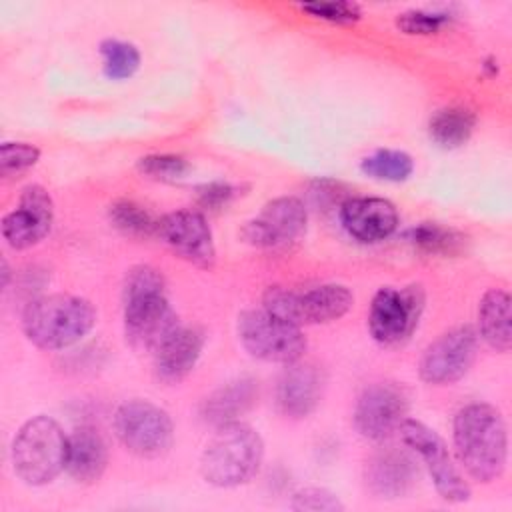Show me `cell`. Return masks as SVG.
<instances>
[{"mask_svg":"<svg viewBox=\"0 0 512 512\" xmlns=\"http://www.w3.org/2000/svg\"><path fill=\"white\" fill-rule=\"evenodd\" d=\"M10 458L16 476L24 484H50L62 470H66L68 436L54 418L46 414L32 416L16 432Z\"/></svg>","mask_w":512,"mask_h":512,"instance_id":"obj_5","label":"cell"},{"mask_svg":"<svg viewBox=\"0 0 512 512\" xmlns=\"http://www.w3.org/2000/svg\"><path fill=\"white\" fill-rule=\"evenodd\" d=\"M354 296L342 284H320L308 290L270 286L262 296V308L294 324H326L342 318L352 308Z\"/></svg>","mask_w":512,"mask_h":512,"instance_id":"obj_6","label":"cell"},{"mask_svg":"<svg viewBox=\"0 0 512 512\" xmlns=\"http://www.w3.org/2000/svg\"><path fill=\"white\" fill-rule=\"evenodd\" d=\"M108 464V448L102 434L92 426H80L68 436V474L82 484L98 482Z\"/></svg>","mask_w":512,"mask_h":512,"instance_id":"obj_21","label":"cell"},{"mask_svg":"<svg viewBox=\"0 0 512 512\" xmlns=\"http://www.w3.org/2000/svg\"><path fill=\"white\" fill-rule=\"evenodd\" d=\"M102 70L110 80H128L140 68V50L126 40L106 38L100 42Z\"/></svg>","mask_w":512,"mask_h":512,"instance_id":"obj_25","label":"cell"},{"mask_svg":"<svg viewBox=\"0 0 512 512\" xmlns=\"http://www.w3.org/2000/svg\"><path fill=\"white\" fill-rule=\"evenodd\" d=\"M478 336L496 352L512 348V298L502 288H490L478 302Z\"/></svg>","mask_w":512,"mask_h":512,"instance_id":"obj_22","label":"cell"},{"mask_svg":"<svg viewBox=\"0 0 512 512\" xmlns=\"http://www.w3.org/2000/svg\"><path fill=\"white\" fill-rule=\"evenodd\" d=\"M138 170L154 180H178L190 170L182 156L174 154H148L138 160Z\"/></svg>","mask_w":512,"mask_h":512,"instance_id":"obj_31","label":"cell"},{"mask_svg":"<svg viewBox=\"0 0 512 512\" xmlns=\"http://www.w3.org/2000/svg\"><path fill=\"white\" fill-rule=\"evenodd\" d=\"M360 168L366 176L384 182H404L414 172V160L404 150L382 148L372 152L360 162Z\"/></svg>","mask_w":512,"mask_h":512,"instance_id":"obj_24","label":"cell"},{"mask_svg":"<svg viewBox=\"0 0 512 512\" xmlns=\"http://www.w3.org/2000/svg\"><path fill=\"white\" fill-rule=\"evenodd\" d=\"M452 440L458 462L478 482L496 480L508 458L506 422L498 408L486 402L462 406L452 420Z\"/></svg>","mask_w":512,"mask_h":512,"instance_id":"obj_2","label":"cell"},{"mask_svg":"<svg viewBox=\"0 0 512 512\" xmlns=\"http://www.w3.org/2000/svg\"><path fill=\"white\" fill-rule=\"evenodd\" d=\"M236 334L250 356L284 366L298 362L308 346L300 326H294L264 308L240 312Z\"/></svg>","mask_w":512,"mask_h":512,"instance_id":"obj_7","label":"cell"},{"mask_svg":"<svg viewBox=\"0 0 512 512\" xmlns=\"http://www.w3.org/2000/svg\"><path fill=\"white\" fill-rule=\"evenodd\" d=\"M300 10L310 14L312 18L326 20L332 24H354L362 18V8L356 2H346V0L302 2Z\"/></svg>","mask_w":512,"mask_h":512,"instance_id":"obj_29","label":"cell"},{"mask_svg":"<svg viewBox=\"0 0 512 512\" xmlns=\"http://www.w3.org/2000/svg\"><path fill=\"white\" fill-rule=\"evenodd\" d=\"M40 148L28 142H2L0 144V176L14 178L36 166Z\"/></svg>","mask_w":512,"mask_h":512,"instance_id":"obj_28","label":"cell"},{"mask_svg":"<svg viewBox=\"0 0 512 512\" xmlns=\"http://www.w3.org/2000/svg\"><path fill=\"white\" fill-rule=\"evenodd\" d=\"M124 334L134 350L154 352L182 324L168 302L162 274L146 264L132 266L122 286Z\"/></svg>","mask_w":512,"mask_h":512,"instance_id":"obj_1","label":"cell"},{"mask_svg":"<svg viewBox=\"0 0 512 512\" xmlns=\"http://www.w3.org/2000/svg\"><path fill=\"white\" fill-rule=\"evenodd\" d=\"M54 222V202L48 190L40 184H30L22 190L18 206L4 214L0 228L4 240L16 248L26 250L44 240Z\"/></svg>","mask_w":512,"mask_h":512,"instance_id":"obj_15","label":"cell"},{"mask_svg":"<svg viewBox=\"0 0 512 512\" xmlns=\"http://www.w3.org/2000/svg\"><path fill=\"white\" fill-rule=\"evenodd\" d=\"M8 282H10V268H8L6 258H2V288H6Z\"/></svg>","mask_w":512,"mask_h":512,"instance_id":"obj_34","label":"cell"},{"mask_svg":"<svg viewBox=\"0 0 512 512\" xmlns=\"http://www.w3.org/2000/svg\"><path fill=\"white\" fill-rule=\"evenodd\" d=\"M474 126H476L474 112L460 106H450V108L438 110L430 118L428 132H430V138L442 148H458L470 140Z\"/></svg>","mask_w":512,"mask_h":512,"instance_id":"obj_23","label":"cell"},{"mask_svg":"<svg viewBox=\"0 0 512 512\" xmlns=\"http://www.w3.org/2000/svg\"><path fill=\"white\" fill-rule=\"evenodd\" d=\"M96 324L94 306L74 294H46L22 310L24 336L42 350H62L80 342Z\"/></svg>","mask_w":512,"mask_h":512,"instance_id":"obj_4","label":"cell"},{"mask_svg":"<svg viewBox=\"0 0 512 512\" xmlns=\"http://www.w3.org/2000/svg\"><path fill=\"white\" fill-rule=\"evenodd\" d=\"M322 388L324 378L314 364H286L276 382L278 410L288 418H306L320 404Z\"/></svg>","mask_w":512,"mask_h":512,"instance_id":"obj_17","label":"cell"},{"mask_svg":"<svg viewBox=\"0 0 512 512\" xmlns=\"http://www.w3.org/2000/svg\"><path fill=\"white\" fill-rule=\"evenodd\" d=\"M108 216L112 224L126 236L148 238L158 236V220L140 204L132 200H118L110 206Z\"/></svg>","mask_w":512,"mask_h":512,"instance_id":"obj_26","label":"cell"},{"mask_svg":"<svg viewBox=\"0 0 512 512\" xmlns=\"http://www.w3.org/2000/svg\"><path fill=\"white\" fill-rule=\"evenodd\" d=\"M406 238L420 250L432 254H450L456 252L462 244V236L456 230L444 228L436 222H422L410 228L406 232Z\"/></svg>","mask_w":512,"mask_h":512,"instance_id":"obj_27","label":"cell"},{"mask_svg":"<svg viewBox=\"0 0 512 512\" xmlns=\"http://www.w3.org/2000/svg\"><path fill=\"white\" fill-rule=\"evenodd\" d=\"M236 196H238V186L228 184V182H210V184H202L198 188V202H200V206H204L208 210L222 208Z\"/></svg>","mask_w":512,"mask_h":512,"instance_id":"obj_33","label":"cell"},{"mask_svg":"<svg viewBox=\"0 0 512 512\" xmlns=\"http://www.w3.org/2000/svg\"><path fill=\"white\" fill-rule=\"evenodd\" d=\"M308 224V212L300 198L278 196L262 206L256 218L248 220L240 236L256 248H274L300 238Z\"/></svg>","mask_w":512,"mask_h":512,"instance_id":"obj_13","label":"cell"},{"mask_svg":"<svg viewBox=\"0 0 512 512\" xmlns=\"http://www.w3.org/2000/svg\"><path fill=\"white\" fill-rule=\"evenodd\" d=\"M340 222L344 230L360 242H380L398 228L396 206L378 196H354L340 206Z\"/></svg>","mask_w":512,"mask_h":512,"instance_id":"obj_16","label":"cell"},{"mask_svg":"<svg viewBox=\"0 0 512 512\" xmlns=\"http://www.w3.org/2000/svg\"><path fill=\"white\" fill-rule=\"evenodd\" d=\"M264 460V440L250 424L234 420L216 428L200 456V476L216 488L250 482Z\"/></svg>","mask_w":512,"mask_h":512,"instance_id":"obj_3","label":"cell"},{"mask_svg":"<svg viewBox=\"0 0 512 512\" xmlns=\"http://www.w3.org/2000/svg\"><path fill=\"white\" fill-rule=\"evenodd\" d=\"M426 294L420 284L404 288L382 286L370 302L368 330L382 346H396L410 338L424 312Z\"/></svg>","mask_w":512,"mask_h":512,"instance_id":"obj_9","label":"cell"},{"mask_svg":"<svg viewBox=\"0 0 512 512\" xmlns=\"http://www.w3.org/2000/svg\"><path fill=\"white\" fill-rule=\"evenodd\" d=\"M258 398V382L250 376L234 378L202 400L200 416L210 426H222L246 414Z\"/></svg>","mask_w":512,"mask_h":512,"instance_id":"obj_20","label":"cell"},{"mask_svg":"<svg viewBox=\"0 0 512 512\" xmlns=\"http://www.w3.org/2000/svg\"><path fill=\"white\" fill-rule=\"evenodd\" d=\"M418 478L414 460L402 450H382L374 454L364 468L366 488L378 498L406 496Z\"/></svg>","mask_w":512,"mask_h":512,"instance_id":"obj_19","label":"cell"},{"mask_svg":"<svg viewBox=\"0 0 512 512\" xmlns=\"http://www.w3.org/2000/svg\"><path fill=\"white\" fill-rule=\"evenodd\" d=\"M290 508L298 512H344V502L330 490L308 486L292 494Z\"/></svg>","mask_w":512,"mask_h":512,"instance_id":"obj_30","label":"cell"},{"mask_svg":"<svg viewBox=\"0 0 512 512\" xmlns=\"http://www.w3.org/2000/svg\"><path fill=\"white\" fill-rule=\"evenodd\" d=\"M408 414V392L396 382L368 384L354 406V426L362 438L382 442L398 432Z\"/></svg>","mask_w":512,"mask_h":512,"instance_id":"obj_12","label":"cell"},{"mask_svg":"<svg viewBox=\"0 0 512 512\" xmlns=\"http://www.w3.org/2000/svg\"><path fill=\"white\" fill-rule=\"evenodd\" d=\"M206 336L196 326H180L154 352V374L158 380L174 384L186 378L198 364Z\"/></svg>","mask_w":512,"mask_h":512,"instance_id":"obj_18","label":"cell"},{"mask_svg":"<svg viewBox=\"0 0 512 512\" xmlns=\"http://www.w3.org/2000/svg\"><path fill=\"white\" fill-rule=\"evenodd\" d=\"M480 336L474 326L462 324L438 336L420 356L418 374L426 384L448 386L458 382L472 368Z\"/></svg>","mask_w":512,"mask_h":512,"instance_id":"obj_11","label":"cell"},{"mask_svg":"<svg viewBox=\"0 0 512 512\" xmlns=\"http://www.w3.org/2000/svg\"><path fill=\"white\" fill-rule=\"evenodd\" d=\"M398 432L404 444L410 446L426 464V470L442 500L458 504L470 498V484L460 474L446 442L438 432L414 418H404Z\"/></svg>","mask_w":512,"mask_h":512,"instance_id":"obj_10","label":"cell"},{"mask_svg":"<svg viewBox=\"0 0 512 512\" xmlns=\"http://www.w3.org/2000/svg\"><path fill=\"white\" fill-rule=\"evenodd\" d=\"M158 236L184 260L200 268H212L216 246L206 216L194 208H182L158 218Z\"/></svg>","mask_w":512,"mask_h":512,"instance_id":"obj_14","label":"cell"},{"mask_svg":"<svg viewBox=\"0 0 512 512\" xmlns=\"http://www.w3.org/2000/svg\"><path fill=\"white\" fill-rule=\"evenodd\" d=\"M448 22V14L444 12H428V10H408L398 14L396 24L406 34H434Z\"/></svg>","mask_w":512,"mask_h":512,"instance_id":"obj_32","label":"cell"},{"mask_svg":"<svg viewBox=\"0 0 512 512\" xmlns=\"http://www.w3.org/2000/svg\"><path fill=\"white\" fill-rule=\"evenodd\" d=\"M114 432L140 458L164 456L174 440V426L168 412L142 398L128 400L116 408Z\"/></svg>","mask_w":512,"mask_h":512,"instance_id":"obj_8","label":"cell"}]
</instances>
